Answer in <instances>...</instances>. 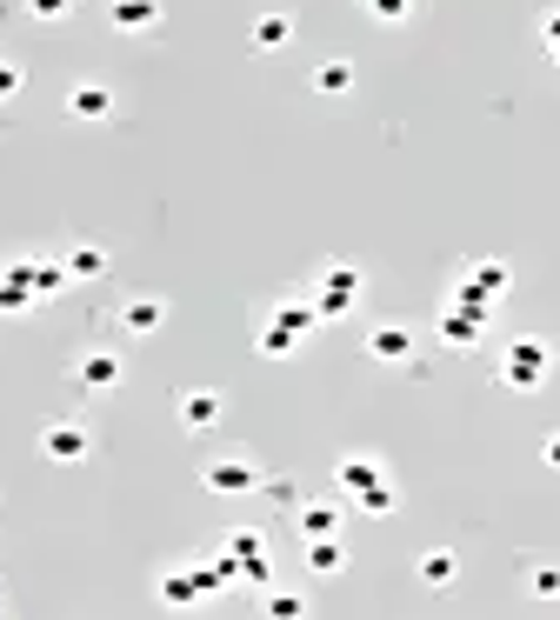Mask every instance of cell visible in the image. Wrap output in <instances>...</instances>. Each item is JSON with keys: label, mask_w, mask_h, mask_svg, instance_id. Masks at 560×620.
I'll return each mask as SVG.
<instances>
[{"label": "cell", "mask_w": 560, "mask_h": 620, "mask_svg": "<svg viewBox=\"0 0 560 620\" xmlns=\"http://www.w3.org/2000/svg\"><path fill=\"white\" fill-rule=\"evenodd\" d=\"M334 481H341V494H347L354 508H367V514H394V488H387V468H381V461L347 454Z\"/></svg>", "instance_id": "1"}, {"label": "cell", "mask_w": 560, "mask_h": 620, "mask_svg": "<svg viewBox=\"0 0 560 620\" xmlns=\"http://www.w3.org/2000/svg\"><path fill=\"white\" fill-rule=\"evenodd\" d=\"M548 367H554V347H548V341H534V334H521V341L501 354V381H508L514 394H534V387L548 381Z\"/></svg>", "instance_id": "2"}, {"label": "cell", "mask_w": 560, "mask_h": 620, "mask_svg": "<svg viewBox=\"0 0 560 620\" xmlns=\"http://www.w3.org/2000/svg\"><path fill=\"white\" fill-rule=\"evenodd\" d=\"M227 581V561H214V568H174V574H160V601L167 608H194L200 594H214Z\"/></svg>", "instance_id": "3"}, {"label": "cell", "mask_w": 560, "mask_h": 620, "mask_svg": "<svg viewBox=\"0 0 560 620\" xmlns=\"http://www.w3.org/2000/svg\"><path fill=\"white\" fill-rule=\"evenodd\" d=\"M354 294H361V274H354L347 260H327L321 281H314V307H321V314H347Z\"/></svg>", "instance_id": "4"}, {"label": "cell", "mask_w": 560, "mask_h": 620, "mask_svg": "<svg viewBox=\"0 0 560 620\" xmlns=\"http://www.w3.org/2000/svg\"><path fill=\"white\" fill-rule=\"evenodd\" d=\"M481 327H488V301H474V294H454V301H448V314H441V341H454V347H474V341H481Z\"/></svg>", "instance_id": "5"}, {"label": "cell", "mask_w": 560, "mask_h": 620, "mask_svg": "<svg viewBox=\"0 0 560 620\" xmlns=\"http://www.w3.org/2000/svg\"><path fill=\"white\" fill-rule=\"evenodd\" d=\"M220 561H227V574H247L254 588H267V581H274L267 548H261V534H247V528H240V534H227V554H220Z\"/></svg>", "instance_id": "6"}, {"label": "cell", "mask_w": 560, "mask_h": 620, "mask_svg": "<svg viewBox=\"0 0 560 620\" xmlns=\"http://www.w3.org/2000/svg\"><path fill=\"white\" fill-rule=\"evenodd\" d=\"M87 427L80 421H53V427H40V454L47 461H60V468H73V461H87Z\"/></svg>", "instance_id": "7"}, {"label": "cell", "mask_w": 560, "mask_h": 620, "mask_svg": "<svg viewBox=\"0 0 560 620\" xmlns=\"http://www.w3.org/2000/svg\"><path fill=\"white\" fill-rule=\"evenodd\" d=\"M367 361L407 367V361H414V334H407V321H381V327L367 334Z\"/></svg>", "instance_id": "8"}, {"label": "cell", "mask_w": 560, "mask_h": 620, "mask_svg": "<svg viewBox=\"0 0 560 620\" xmlns=\"http://www.w3.org/2000/svg\"><path fill=\"white\" fill-rule=\"evenodd\" d=\"M200 481H207V494H254V488H261L254 461H214Z\"/></svg>", "instance_id": "9"}, {"label": "cell", "mask_w": 560, "mask_h": 620, "mask_svg": "<svg viewBox=\"0 0 560 620\" xmlns=\"http://www.w3.org/2000/svg\"><path fill=\"white\" fill-rule=\"evenodd\" d=\"M461 294H474V301L494 307V301L508 294V267H501V260H474V267L461 274Z\"/></svg>", "instance_id": "10"}, {"label": "cell", "mask_w": 560, "mask_h": 620, "mask_svg": "<svg viewBox=\"0 0 560 620\" xmlns=\"http://www.w3.org/2000/svg\"><path fill=\"white\" fill-rule=\"evenodd\" d=\"M180 427H187V434H207V427H220V394H214V387H194V394H180Z\"/></svg>", "instance_id": "11"}, {"label": "cell", "mask_w": 560, "mask_h": 620, "mask_svg": "<svg viewBox=\"0 0 560 620\" xmlns=\"http://www.w3.org/2000/svg\"><path fill=\"white\" fill-rule=\"evenodd\" d=\"M67 114H73V120H107V114H114V94H107L100 80H80V87L67 94Z\"/></svg>", "instance_id": "12"}, {"label": "cell", "mask_w": 560, "mask_h": 620, "mask_svg": "<svg viewBox=\"0 0 560 620\" xmlns=\"http://www.w3.org/2000/svg\"><path fill=\"white\" fill-rule=\"evenodd\" d=\"M107 20H114L120 33H147V27H160V0H114Z\"/></svg>", "instance_id": "13"}, {"label": "cell", "mask_w": 560, "mask_h": 620, "mask_svg": "<svg viewBox=\"0 0 560 620\" xmlns=\"http://www.w3.org/2000/svg\"><path fill=\"white\" fill-rule=\"evenodd\" d=\"M20 274H27V287H33V301L40 294H60L73 274H67V260H20Z\"/></svg>", "instance_id": "14"}, {"label": "cell", "mask_w": 560, "mask_h": 620, "mask_svg": "<svg viewBox=\"0 0 560 620\" xmlns=\"http://www.w3.org/2000/svg\"><path fill=\"white\" fill-rule=\"evenodd\" d=\"M307 568H314V574H341V568H347L341 534H307Z\"/></svg>", "instance_id": "15"}, {"label": "cell", "mask_w": 560, "mask_h": 620, "mask_svg": "<svg viewBox=\"0 0 560 620\" xmlns=\"http://www.w3.org/2000/svg\"><path fill=\"white\" fill-rule=\"evenodd\" d=\"M287 40H294V20H287V13H261V20H254V47H261V53H274V47H287Z\"/></svg>", "instance_id": "16"}, {"label": "cell", "mask_w": 560, "mask_h": 620, "mask_svg": "<svg viewBox=\"0 0 560 620\" xmlns=\"http://www.w3.org/2000/svg\"><path fill=\"white\" fill-rule=\"evenodd\" d=\"M160 321H167L160 301H127V307H120V327H127V334H154Z\"/></svg>", "instance_id": "17"}, {"label": "cell", "mask_w": 560, "mask_h": 620, "mask_svg": "<svg viewBox=\"0 0 560 620\" xmlns=\"http://www.w3.org/2000/svg\"><path fill=\"white\" fill-rule=\"evenodd\" d=\"M314 321H321V307H314V301H281V307H274V327H287L294 341H301Z\"/></svg>", "instance_id": "18"}, {"label": "cell", "mask_w": 560, "mask_h": 620, "mask_svg": "<svg viewBox=\"0 0 560 620\" xmlns=\"http://www.w3.org/2000/svg\"><path fill=\"white\" fill-rule=\"evenodd\" d=\"M294 514H301V534H341V508L327 501H301Z\"/></svg>", "instance_id": "19"}, {"label": "cell", "mask_w": 560, "mask_h": 620, "mask_svg": "<svg viewBox=\"0 0 560 620\" xmlns=\"http://www.w3.org/2000/svg\"><path fill=\"white\" fill-rule=\"evenodd\" d=\"M33 301V287H27V274H20V260L13 267H0V314H20Z\"/></svg>", "instance_id": "20"}, {"label": "cell", "mask_w": 560, "mask_h": 620, "mask_svg": "<svg viewBox=\"0 0 560 620\" xmlns=\"http://www.w3.org/2000/svg\"><path fill=\"white\" fill-rule=\"evenodd\" d=\"M454 574H461V561H454L448 548H428V554H421V581H428V588H448Z\"/></svg>", "instance_id": "21"}, {"label": "cell", "mask_w": 560, "mask_h": 620, "mask_svg": "<svg viewBox=\"0 0 560 620\" xmlns=\"http://www.w3.org/2000/svg\"><path fill=\"white\" fill-rule=\"evenodd\" d=\"M354 87V67L347 60H321L314 67V94H347Z\"/></svg>", "instance_id": "22"}, {"label": "cell", "mask_w": 560, "mask_h": 620, "mask_svg": "<svg viewBox=\"0 0 560 620\" xmlns=\"http://www.w3.org/2000/svg\"><path fill=\"white\" fill-rule=\"evenodd\" d=\"M120 381V361L114 354H87L80 361V387H114Z\"/></svg>", "instance_id": "23"}, {"label": "cell", "mask_w": 560, "mask_h": 620, "mask_svg": "<svg viewBox=\"0 0 560 620\" xmlns=\"http://www.w3.org/2000/svg\"><path fill=\"white\" fill-rule=\"evenodd\" d=\"M67 274H73V281H94V274H107V254H100V247H73V254H67Z\"/></svg>", "instance_id": "24"}, {"label": "cell", "mask_w": 560, "mask_h": 620, "mask_svg": "<svg viewBox=\"0 0 560 620\" xmlns=\"http://www.w3.org/2000/svg\"><path fill=\"white\" fill-rule=\"evenodd\" d=\"M528 588H534L541 601H554V594H560V568H554V561H541V568L528 574Z\"/></svg>", "instance_id": "25"}, {"label": "cell", "mask_w": 560, "mask_h": 620, "mask_svg": "<svg viewBox=\"0 0 560 620\" xmlns=\"http://www.w3.org/2000/svg\"><path fill=\"white\" fill-rule=\"evenodd\" d=\"M261 354H294V334L267 321V327H261Z\"/></svg>", "instance_id": "26"}, {"label": "cell", "mask_w": 560, "mask_h": 620, "mask_svg": "<svg viewBox=\"0 0 560 620\" xmlns=\"http://www.w3.org/2000/svg\"><path fill=\"white\" fill-rule=\"evenodd\" d=\"M361 7H367L374 20H407V13H414V0H361Z\"/></svg>", "instance_id": "27"}, {"label": "cell", "mask_w": 560, "mask_h": 620, "mask_svg": "<svg viewBox=\"0 0 560 620\" xmlns=\"http://www.w3.org/2000/svg\"><path fill=\"white\" fill-rule=\"evenodd\" d=\"M27 13H33V20H67L73 0H27Z\"/></svg>", "instance_id": "28"}, {"label": "cell", "mask_w": 560, "mask_h": 620, "mask_svg": "<svg viewBox=\"0 0 560 620\" xmlns=\"http://www.w3.org/2000/svg\"><path fill=\"white\" fill-rule=\"evenodd\" d=\"M541 40H548V60L560 67V13H548V20H541Z\"/></svg>", "instance_id": "29"}, {"label": "cell", "mask_w": 560, "mask_h": 620, "mask_svg": "<svg viewBox=\"0 0 560 620\" xmlns=\"http://www.w3.org/2000/svg\"><path fill=\"white\" fill-rule=\"evenodd\" d=\"M20 94V67L13 60H0V100H13Z\"/></svg>", "instance_id": "30"}, {"label": "cell", "mask_w": 560, "mask_h": 620, "mask_svg": "<svg viewBox=\"0 0 560 620\" xmlns=\"http://www.w3.org/2000/svg\"><path fill=\"white\" fill-rule=\"evenodd\" d=\"M267 614H281V620H294V614H301V601H294V594H274V601H267Z\"/></svg>", "instance_id": "31"}, {"label": "cell", "mask_w": 560, "mask_h": 620, "mask_svg": "<svg viewBox=\"0 0 560 620\" xmlns=\"http://www.w3.org/2000/svg\"><path fill=\"white\" fill-rule=\"evenodd\" d=\"M548 468H554V474H560V434H554V441H548Z\"/></svg>", "instance_id": "32"}]
</instances>
